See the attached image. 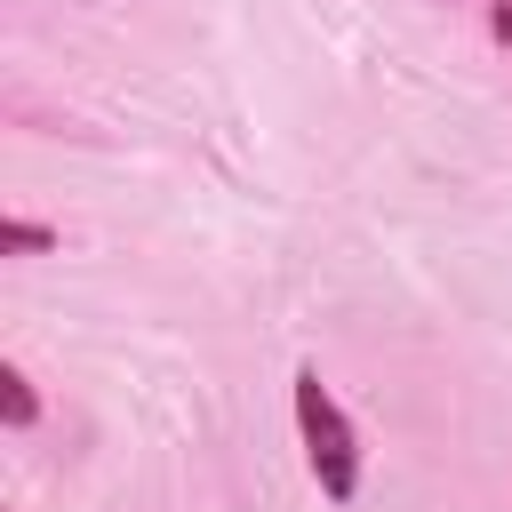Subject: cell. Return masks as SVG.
Returning a JSON list of instances; mask_svg holds the SVG:
<instances>
[{
    "label": "cell",
    "mask_w": 512,
    "mask_h": 512,
    "mask_svg": "<svg viewBox=\"0 0 512 512\" xmlns=\"http://www.w3.org/2000/svg\"><path fill=\"white\" fill-rule=\"evenodd\" d=\"M288 408H296V448H304V472H312V488H320L328 504H352V496H360V472H368V456H360V432H352L344 400L328 392V376H320V368H296V384H288Z\"/></svg>",
    "instance_id": "obj_1"
},
{
    "label": "cell",
    "mask_w": 512,
    "mask_h": 512,
    "mask_svg": "<svg viewBox=\"0 0 512 512\" xmlns=\"http://www.w3.org/2000/svg\"><path fill=\"white\" fill-rule=\"evenodd\" d=\"M0 416H8V432H32L40 424V392H32L24 368H0Z\"/></svg>",
    "instance_id": "obj_2"
},
{
    "label": "cell",
    "mask_w": 512,
    "mask_h": 512,
    "mask_svg": "<svg viewBox=\"0 0 512 512\" xmlns=\"http://www.w3.org/2000/svg\"><path fill=\"white\" fill-rule=\"evenodd\" d=\"M56 240H64V232H56V224H32V216H8V224H0V248H8V256H40V248H56Z\"/></svg>",
    "instance_id": "obj_3"
},
{
    "label": "cell",
    "mask_w": 512,
    "mask_h": 512,
    "mask_svg": "<svg viewBox=\"0 0 512 512\" xmlns=\"http://www.w3.org/2000/svg\"><path fill=\"white\" fill-rule=\"evenodd\" d=\"M488 32H496V40H512V0H504V8L488 16Z\"/></svg>",
    "instance_id": "obj_4"
}]
</instances>
